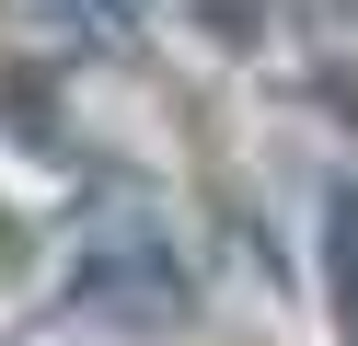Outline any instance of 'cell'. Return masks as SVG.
Returning <instances> with one entry per match:
<instances>
[{"label": "cell", "instance_id": "cell-1", "mask_svg": "<svg viewBox=\"0 0 358 346\" xmlns=\"http://www.w3.org/2000/svg\"><path fill=\"white\" fill-rule=\"evenodd\" d=\"M196 346H312L289 312H266V300H220L208 323H196Z\"/></svg>", "mask_w": 358, "mask_h": 346}]
</instances>
